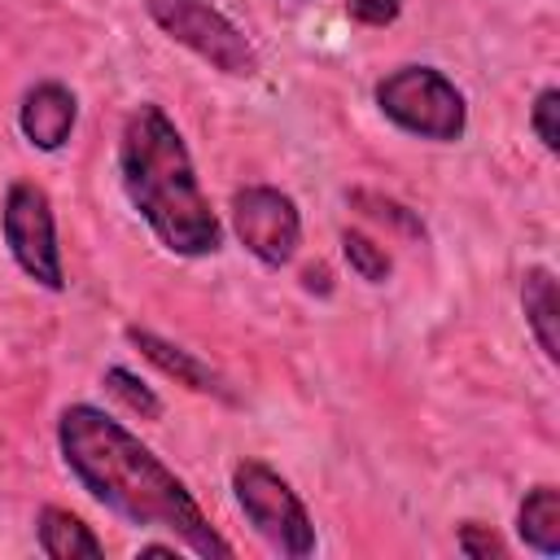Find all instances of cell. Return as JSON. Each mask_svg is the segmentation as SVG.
<instances>
[{"instance_id":"1","label":"cell","mask_w":560,"mask_h":560,"mask_svg":"<svg viewBox=\"0 0 560 560\" xmlns=\"http://www.w3.org/2000/svg\"><path fill=\"white\" fill-rule=\"evenodd\" d=\"M57 446L70 477L127 525L166 529L175 542L206 560L232 556V542L210 525L192 490L109 411L70 402L57 416Z\"/></svg>"},{"instance_id":"2","label":"cell","mask_w":560,"mask_h":560,"mask_svg":"<svg viewBox=\"0 0 560 560\" xmlns=\"http://www.w3.org/2000/svg\"><path fill=\"white\" fill-rule=\"evenodd\" d=\"M118 179L131 210L149 223L162 249L179 258H210L223 245V223L210 210L192 153L171 122V114L153 101H140L118 136Z\"/></svg>"},{"instance_id":"3","label":"cell","mask_w":560,"mask_h":560,"mask_svg":"<svg viewBox=\"0 0 560 560\" xmlns=\"http://www.w3.org/2000/svg\"><path fill=\"white\" fill-rule=\"evenodd\" d=\"M376 109L407 136L455 144L468 131V101L438 66H398L376 88Z\"/></svg>"},{"instance_id":"4","label":"cell","mask_w":560,"mask_h":560,"mask_svg":"<svg viewBox=\"0 0 560 560\" xmlns=\"http://www.w3.org/2000/svg\"><path fill=\"white\" fill-rule=\"evenodd\" d=\"M232 499L245 512V521L254 525V534L267 547H276L280 556L302 560L315 551V521H311L306 503L262 459H241L232 468Z\"/></svg>"},{"instance_id":"5","label":"cell","mask_w":560,"mask_h":560,"mask_svg":"<svg viewBox=\"0 0 560 560\" xmlns=\"http://www.w3.org/2000/svg\"><path fill=\"white\" fill-rule=\"evenodd\" d=\"M144 13L162 35H171L175 44L210 61L219 74H232V79L258 74V48L210 0H144Z\"/></svg>"},{"instance_id":"6","label":"cell","mask_w":560,"mask_h":560,"mask_svg":"<svg viewBox=\"0 0 560 560\" xmlns=\"http://www.w3.org/2000/svg\"><path fill=\"white\" fill-rule=\"evenodd\" d=\"M0 232L4 245L26 280H35L48 293L66 289V267H61V245H57V214L48 192L35 179H13L4 188V210H0Z\"/></svg>"},{"instance_id":"7","label":"cell","mask_w":560,"mask_h":560,"mask_svg":"<svg viewBox=\"0 0 560 560\" xmlns=\"http://www.w3.org/2000/svg\"><path fill=\"white\" fill-rule=\"evenodd\" d=\"M232 232L236 241L262 262V267H284L298 245H302V214L298 201L271 184H245L232 192Z\"/></svg>"},{"instance_id":"8","label":"cell","mask_w":560,"mask_h":560,"mask_svg":"<svg viewBox=\"0 0 560 560\" xmlns=\"http://www.w3.org/2000/svg\"><path fill=\"white\" fill-rule=\"evenodd\" d=\"M74 122H79V96L57 79L35 83L18 105V127L39 153H57L70 140Z\"/></svg>"},{"instance_id":"9","label":"cell","mask_w":560,"mask_h":560,"mask_svg":"<svg viewBox=\"0 0 560 560\" xmlns=\"http://www.w3.org/2000/svg\"><path fill=\"white\" fill-rule=\"evenodd\" d=\"M127 341H131L153 368H162L166 376H175L179 385H188V389H197V394L232 398L228 385H223V376H219L210 363H201L192 350H184V346H175V341H166V337H158V332H149V328H127Z\"/></svg>"},{"instance_id":"10","label":"cell","mask_w":560,"mask_h":560,"mask_svg":"<svg viewBox=\"0 0 560 560\" xmlns=\"http://www.w3.org/2000/svg\"><path fill=\"white\" fill-rule=\"evenodd\" d=\"M35 538H39V551L52 556V560H96L105 556V542L92 534V525H83L70 508H57V503H44L35 512Z\"/></svg>"},{"instance_id":"11","label":"cell","mask_w":560,"mask_h":560,"mask_svg":"<svg viewBox=\"0 0 560 560\" xmlns=\"http://www.w3.org/2000/svg\"><path fill=\"white\" fill-rule=\"evenodd\" d=\"M521 311H525V324L538 341V350L556 363L560 359V302H556V276L547 267H529L521 276Z\"/></svg>"},{"instance_id":"12","label":"cell","mask_w":560,"mask_h":560,"mask_svg":"<svg viewBox=\"0 0 560 560\" xmlns=\"http://www.w3.org/2000/svg\"><path fill=\"white\" fill-rule=\"evenodd\" d=\"M516 534L538 556H560V490L556 486L542 481V486L525 490V499L516 508Z\"/></svg>"},{"instance_id":"13","label":"cell","mask_w":560,"mask_h":560,"mask_svg":"<svg viewBox=\"0 0 560 560\" xmlns=\"http://www.w3.org/2000/svg\"><path fill=\"white\" fill-rule=\"evenodd\" d=\"M341 254H346L350 271H354L359 280H368V284H385L389 271H394L389 249H385L376 236L359 232V228H346V232H341Z\"/></svg>"},{"instance_id":"14","label":"cell","mask_w":560,"mask_h":560,"mask_svg":"<svg viewBox=\"0 0 560 560\" xmlns=\"http://www.w3.org/2000/svg\"><path fill=\"white\" fill-rule=\"evenodd\" d=\"M101 385L118 398V402H127V411H136L140 420H162V398L136 376V372H127V368H105V376H101Z\"/></svg>"},{"instance_id":"15","label":"cell","mask_w":560,"mask_h":560,"mask_svg":"<svg viewBox=\"0 0 560 560\" xmlns=\"http://www.w3.org/2000/svg\"><path fill=\"white\" fill-rule=\"evenodd\" d=\"M350 201H354L368 219L389 223V228H398V232H402V236H411V241H420V236H424V223H420L407 206H398L394 197H381V192H363V188H359V192H350Z\"/></svg>"},{"instance_id":"16","label":"cell","mask_w":560,"mask_h":560,"mask_svg":"<svg viewBox=\"0 0 560 560\" xmlns=\"http://www.w3.org/2000/svg\"><path fill=\"white\" fill-rule=\"evenodd\" d=\"M556 109H560V92H556V88H542V92L534 96V109H529V127H534V136H538V144H542L547 153H556V149H560Z\"/></svg>"},{"instance_id":"17","label":"cell","mask_w":560,"mask_h":560,"mask_svg":"<svg viewBox=\"0 0 560 560\" xmlns=\"http://www.w3.org/2000/svg\"><path fill=\"white\" fill-rule=\"evenodd\" d=\"M455 542H459V551L472 556V560H490V556H503V551H508L503 538H499L490 525H481V521H464V525L455 529Z\"/></svg>"},{"instance_id":"18","label":"cell","mask_w":560,"mask_h":560,"mask_svg":"<svg viewBox=\"0 0 560 560\" xmlns=\"http://www.w3.org/2000/svg\"><path fill=\"white\" fill-rule=\"evenodd\" d=\"M346 13L363 26H389L398 13H402V0H341Z\"/></svg>"},{"instance_id":"19","label":"cell","mask_w":560,"mask_h":560,"mask_svg":"<svg viewBox=\"0 0 560 560\" xmlns=\"http://www.w3.org/2000/svg\"><path fill=\"white\" fill-rule=\"evenodd\" d=\"M302 289H311V293H315V289L328 293V289H332V284H328V271H324V267H306V271H302Z\"/></svg>"},{"instance_id":"20","label":"cell","mask_w":560,"mask_h":560,"mask_svg":"<svg viewBox=\"0 0 560 560\" xmlns=\"http://www.w3.org/2000/svg\"><path fill=\"white\" fill-rule=\"evenodd\" d=\"M140 556H179L175 542H140Z\"/></svg>"}]
</instances>
